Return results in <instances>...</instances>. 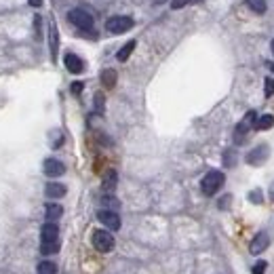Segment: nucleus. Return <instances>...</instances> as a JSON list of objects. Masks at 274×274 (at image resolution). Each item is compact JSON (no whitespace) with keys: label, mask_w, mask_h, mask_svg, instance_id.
I'll list each match as a JSON object with an SVG mask.
<instances>
[{"label":"nucleus","mask_w":274,"mask_h":274,"mask_svg":"<svg viewBox=\"0 0 274 274\" xmlns=\"http://www.w3.org/2000/svg\"><path fill=\"white\" fill-rule=\"evenodd\" d=\"M224 182H226V178H224L222 171H209L200 182V190L205 196H213V194L224 185Z\"/></svg>","instance_id":"f257e3e1"},{"label":"nucleus","mask_w":274,"mask_h":274,"mask_svg":"<svg viewBox=\"0 0 274 274\" xmlns=\"http://www.w3.org/2000/svg\"><path fill=\"white\" fill-rule=\"evenodd\" d=\"M68 19L72 25H76L78 30H85V32L93 30V25H95L93 15L89 11H85V8H72V11L68 13Z\"/></svg>","instance_id":"f03ea898"},{"label":"nucleus","mask_w":274,"mask_h":274,"mask_svg":"<svg viewBox=\"0 0 274 274\" xmlns=\"http://www.w3.org/2000/svg\"><path fill=\"white\" fill-rule=\"evenodd\" d=\"M114 245H116V241H114V236L108 230H95L93 232V247L99 253H110L114 249Z\"/></svg>","instance_id":"7ed1b4c3"},{"label":"nucleus","mask_w":274,"mask_h":274,"mask_svg":"<svg viewBox=\"0 0 274 274\" xmlns=\"http://www.w3.org/2000/svg\"><path fill=\"white\" fill-rule=\"evenodd\" d=\"M105 28H108L110 34H125L133 28V19H131V17H125V15H114L105 21Z\"/></svg>","instance_id":"20e7f679"},{"label":"nucleus","mask_w":274,"mask_h":274,"mask_svg":"<svg viewBox=\"0 0 274 274\" xmlns=\"http://www.w3.org/2000/svg\"><path fill=\"white\" fill-rule=\"evenodd\" d=\"M255 120H258V114H255L253 110H249L243 116V120L236 125V131H234V139H236V144H241V141L245 139V135L249 133V129L255 127Z\"/></svg>","instance_id":"39448f33"},{"label":"nucleus","mask_w":274,"mask_h":274,"mask_svg":"<svg viewBox=\"0 0 274 274\" xmlns=\"http://www.w3.org/2000/svg\"><path fill=\"white\" fill-rule=\"evenodd\" d=\"M97 219L108 228V230H118L120 228V217L116 211H112V209H99L97 211Z\"/></svg>","instance_id":"423d86ee"},{"label":"nucleus","mask_w":274,"mask_h":274,"mask_svg":"<svg viewBox=\"0 0 274 274\" xmlns=\"http://www.w3.org/2000/svg\"><path fill=\"white\" fill-rule=\"evenodd\" d=\"M270 156V148L266 146V144H260L258 148H253L249 154H247V163L249 165H253V167H258V165H262L266 158Z\"/></svg>","instance_id":"0eeeda50"},{"label":"nucleus","mask_w":274,"mask_h":274,"mask_svg":"<svg viewBox=\"0 0 274 274\" xmlns=\"http://www.w3.org/2000/svg\"><path fill=\"white\" fill-rule=\"evenodd\" d=\"M42 171H45L47 178H59V175L66 173V165L57 158H47L45 165H42Z\"/></svg>","instance_id":"6e6552de"},{"label":"nucleus","mask_w":274,"mask_h":274,"mask_svg":"<svg viewBox=\"0 0 274 274\" xmlns=\"http://www.w3.org/2000/svg\"><path fill=\"white\" fill-rule=\"evenodd\" d=\"M59 241V228L55 222H47L40 228V243H57Z\"/></svg>","instance_id":"1a4fd4ad"},{"label":"nucleus","mask_w":274,"mask_h":274,"mask_svg":"<svg viewBox=\"0 0 274 274\" xmlns=\"http://www.w3.org/2000/svg\"><path fill=\"white\" fill-rule=\"evenodd\" d=\"M268 245H270V238L266 232H260V234H255V238L249 243V251L253 255H260L262 251H266L268 249Z\"/></svg>","instance_id":"9d476101"},{"label":"nucleus","mask_w":274,"mask_h":274,"mask_svg":"<svg viewBox=\"0 0 274 274\" xmlns=\"http://www.w3.org/2000/svg\"><path fill=\"white\" fill-rule=\"evenodd\" d=\"M64 64L68 68V72H72V74H81L83 70H85V64H83V59L74 55V53H68V55L64 57Z\"/></svg>","instance_id":"9b49d317"},{"label":"nucleus","mask_w":274,"mask_h":274,"mask_svg":"<svg viewBox=\"0 0 274 274\" xmlns=\"http://www.w3.org/2000/svg\"><path fill=\"white\" fill-rule=\"evenodd\" d=\"M66 192H68V188L64 183H57V182H49L47 185H45V194L49 198H61V196H66Z\"/></svg>","instance_id":"f8f14e48"},{"label":"nucleus","mask_w":274,"mask_h":274,"mask_svg":"<svg viewBox=\"0 0 274 274\" xmlns=\"http://www.w3.org/2000/svg\"><path fill=\"white\" fill-rule=\"evenodd\" d=\"M49 47H51V57H53V61H57L59 34H57V28H55V23H51V28H49Z\"/></svg>","instance_id":"ddd939ff"},{"label":"nucleus","mask_w":274,"mask_h":274,"mask_svg":"<svg viewBox=\"0 0 274 274\" xmlns=\"http://www.w3.org/2000/svg\"><path fill=\"white\" fill-rule=\"evenodd\" d=\"M61 215H64V207L57 205V202H49V205L45 207V217L49 219V222H57Z\"/></svg>","instance_id":"4468645a"},{"label":"nucleus","mask_w":274,"mask_h":274,"mask_svg":"<svg viewBox=\"0 0 274 274\" xmlns=\"http://www.w3.org/2000/svg\"><path fill=\"white\" fill-rule=\"evenodd\" d=\"M116 183H118V175L114 169H110L108 173L103 175V182H101V188L103 192H114V188H116Z\"/></svg>","instance_id":"2eb2a0df"},{"label":"nucleus","mask_w":274,"mask_h":274,"mask_svg":"<svg viewBox=\"0 0 274 274\" xmlns=\"http://www.w3.org/2000/svg\"><path fill=\"white\" fill-rule=\"evenodd\" d=\"M274 127V116L272 114H264V116H260L258 120H255V127L253 129H258V131H268Z\"/></svg>","instance_id":"dca6fc26"},{"label":"nucleus","mask_w":274,"mask_h":274,"mask_svg":"<svg viewBox=\"0 0 274 274\" xmlns=\"http://www.w3.org/2000/svg\"><path fill=\"white\" fill-rule=\"evenodd\" d=\"M245 4L249 6L253 13H258V15L268 11V2H266V0H245Z\"/></svg>","instance_id":"f3484780"},{"label":"nucleus","mask_w":274,"mask_h":274,"mask_svg":"<svg viewBox=\"0 0 274 274\" xmlns=\"http://www.w3.org/2000/svg\"><path fill=\"white\" fill-rule=\"evenodd\" d=\"M135 47H137V42H135V40H129L127 45H125V47H122V49L116 53V59H118V61H127V59L131 57V53L135 51Z\"/></svg>","instance_id":"a211bd4d"},{"label":"nucleus","mask_w":274,"mask_h":274,"mask_svg":"<svg viewBox=\"0 0 274 274\" xmlns=\"http://www.w3.org/2000/svg\"><path fill=\"white\" fill-rule=\"evenodd\" d=\"M101 85L105 87V89H112L114 85H116V72H114V70H103L101 72Z\"/></svg>","instance_id":"6ab92c4d"},{"label":"nucleus","mask_w":274,"mask_h":274,"mask_svg":"<svg viewBox=\"0 0 274 274\" xmlns=\"http://www.w3.org/2000/svg\"><path fill=\"white\" fill-rule=\"evenodd\" d=\"M38 274H57V266L53 262H40L38 264Z\"/></svg>","instance_id":"aec40b11"},{"label":"nucleus","mask_w":274,"mask_h":274,"mask_svg":"<svg viewBox=\"0 0 274 274\" xmlns=\"http://www.w3.org/2000/svg\"><path fill=\"white\" fill-rule=\"evenodd\" d=\"M59 251V241L57 243H40V253L45 255H53Z\"/></svg>","instance_id":"412c9836"},{"label":"nucleus","mask_w":274,"mask_h":274,"mask_svg":"<svg viewBox=\"0 0 274 274\" xmlns=\"http://www.w3.org/2000/svg\"><path fill=\"white\" fill-rule=\"evenodd\" d=\"M101 202H103V205H105V207H110L112 211H116V209L120 207V205H118V200H116V198H114V196H110V194H105V196L101 198Z\"/></svg>","instance_id":"4be33fe9"},{"label":"nucleus","mask_w":274,"mask_h":274,"mask_svg":"<svg viewBox=\"0 0 274 274\" xmlns=\"http://www.w3.org/2000/svg\"><path fill=\"white\" fill-rule=\"evenodd\" d=\"M264 95L266 97L274 95V78H266V83H264Z\"/></svg>","instance_id":"5701e85b"},{"label":"nucleus","mask_w":274,"mask_h":274,"mask_svg":"<svg viewBox=\"0 0 274 274\" xmlns=\"http://www.w3.org/2000/svg\"><path fill=\"white\" fill-rule=\"evenodd\" d=\"M188 2H192V0H171V8L173 11H180V8H183Z\"/></svg>","instance_id":"b1692460"},{"label":"nucleus","mask_w":274,"mask_h":274,"mask_svg":"<svg viewBox=\"0 0 274 274\" xmlns=\"http://www.w3.org/2000/svg\"><path fill=\"white\" fill-rule=\"evenodd\" d=\"M266 268H268V264L262 260V262H258V264L253 266V274H264V272H266Z\"/></svg>","instance_id":"393cba45"},{"label":"nucleus","mask_w":274,"mask_h":274,"mask_svg":"<svg viewBox=\"0 0 274 274\" xmlns=\"http://www.w3.org/2000/svg\"><path fill=\"white\" fill-rule=\"evenodd\" d=\"M95 108L99 110V112H103V95H101V93L95 95Z\"/></svg>","instance_id":"a878e982"},{"label":"nucleus","mask_w":274,"mask_h":274,"mask_svg":"<svg viewBox=\"0 0 274 274\" xmlns=\"http://www.w3.org/2000/svg\"><path fill=\"white\" fill-rule=\"evenodd\" d=\"M224 163H226V167H232V165L236 163V156H234V152H232V154L226 152V156H224Z\"/></svg>","instance_id":"bb28decb"},{"label":"nucleus","mask_w":274,"mask_h":274,"mask_svg":"<svg viewBox=\"0 0 274 274\" xmlns=\"http://www.w3.org/2000/svg\"><path fill=\"white\" fill-rule=\"evenodd\" d=\"M249 198L255 202V205H258V202H262V192H260V190H253V192L249 194Z\"/></svg>","instance_id":"cd10ccee"},{"label":"nucleus","mask_w":274,"mask_h":274,"mask_svg":"<svg viewBox=\"0 0 274 274\" xmlns=\"http://www.w3.org/2000/svg\"><path fill=\"white\" fill-rule=\"evenodd\" d=\"M83 87H85L83 83H74V85H72V93H74V95H81V91H83Z\"/></svg>","instance_id":"c85d7f7f"},{"label":"nucleus","mask_w":274,"mask_h":274,"mask_svg":"<svg viewBox=\"0 0 274 274\" xmlns=\"http://www.w3.org/2000/svg\"><path fill=\"white\" fill-rule=\"evenodd\" d=\"M230 198H232V196H230V194H228V196H224V198H222V202H219V207L224 209V207L228 205V200H230Z\"/></svg>","instance_id":"c756f323"},{"label":"nucleus","mask_w":274,"mask_h":274,"mask_svg":"<svg viewBox=\"0 0 274 274\" xmlns=\"http://www.w3.org/2000/svg\"><path fill=\"white\" fill-rule=\"evenodd\" d=\"M28 2H30V6H40L42 0H28Z\"/></svg>","instance_id":"7c9ffc66"},{"label":"nucleus","mask_w":274,"mask_h":274,"mask_svg":"<svg viewBox=\"0 0 274 274\" xmlns=\"http://www.w3.org/2000/svg\"><path fill=\"white\" fill-rule=\"evenodd\" d=\"M268 68H270V70H272V72H274V64H268Z\"/></svg>","instance_id":"2f4dec72"},{"label":"nucleus","mask_w":274,"mask_h":274,"mask_svg":"<svg viewBox=\"0 0 274 274\" xmlns=\"http://www.w3.org/2000/svg\"><path fill=\"white\" fill-rule=\"evenodd\" d=\"M272 53H274V40H272Z\"/></svg>","instance_id":"473e14b6"},{"label":"nucleus","mask_w":274,"mask_h":274,"mask_svg":"<svg viewBox=\"0 0 274 274\" xmlns=\"http://www.w3.org/2000/svg\"><path fill=\"white\" fill-rule=\"evenodd\" d=\"M194 2H200V0H194Z\"/></svg>","instance_id":"72a5a7b5"},{"label":"nucleus","mask_w":274,"mask_h":274,"mask_svg":"<svg viewBox=\"0 0 274 274\" xmlns=\"http://www.w3.org/2000/svg\"><path fill=\"white\" fill-rule=\"evenodd\" d=\"M272 196H274V190H272Z\"/></svg>","instance_id":"f704fd0d"}]
</instances>
